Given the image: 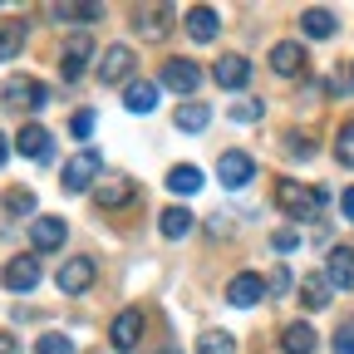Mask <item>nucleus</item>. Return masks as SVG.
I'll return each instance as SVG.
<instances>
[{
	"mask_svg": "<svg viewBox=\"0 0 354 354\" xmlns=\"http://www.w3.org/2000/svg\"><path fill=\"white\" fill-rule=\"evenodd\" d=\"M325 202H330L325 187H300L295 177H281V183H276V207H281L286 216H315Z\"/></svg>",
	"mask_w": 354,
	"mask_h": 354,
	"instance_id": "f257e3e1",
	"label": "nucleus"
},
{
	"mask_svg": "<svg viewBox=\"0 0 354 354\" xmlns=\"http://www.w3.org/2000/svg\"><path fill=\"white\" fill-rule=\"evenodd\" d=\"M6 104L39 113L44 104H50V88H44L39 79H30V74H10V79H6Z\"/></svg>",
	"mask_w": 354,
	"mask_h": 354,
	"instance_id": "f03ea898",
	"label": "nucleus"
},
{
	"mask_svg": "<svg viewBox=\"0 0 354 354\" xmlns=\"http://www.w3.org/2000/svg\"><path fill=\"white\" fill-rule=\"evenodd\" d=\"M104 172V158L94 153V148H84V153H74L69 162H64V192H88V183Z\"/></svg>",
	"mask_w": 354,
	"mask_h": 354,
	"instance_id": "7ed1b4c3",
	"label": "nucleus"
},
{
	"mask_svg": "<svg viewBox=\"0 0 354 354\" xmlns=\"http://www.w3.org/2000/svg\"><path fill=\"white\" fill-rule=\"evenodd\" d=\"M94 276H99V266L88 261V256H69V261L59 266V276H55V286H59L64 295H84L88 286H94Z\"/></svg>",
	"mask_w": 354,
	"mask_h": 354,
	"instance_id": "20e7f679",
	"label": "nucleus"
},
{
	"mask_svg": "<svg viewBox=\"0 0 354 354\" xmlns=\"http://www.w3.org/2000/svg\"><path fill=\"white\" fill-rule=\"evenodd\" d=\"M162 84L172 88V94H187V99H192L197 84H202V69H197L192 59H167V64H162Z\"/></svg>",
	"mask_w": 354,
	"mask_h": 354,
	"instance_id": "39448f33",
	"label": "nucleus"
},
{
	"mask_svg": "<svg viewBox=\"0 0 354 354\" xmlns=\"http://www.w3.org/2000/svg\"><path fill=\"white\" fill-rule=\"evenodd\" d=\"M133 30L143 39H162L172 30V6H138L133 10Z\"/></svg>",
	"mask_w": 354,
	"mask_h": 354,
	"instance_id": "423d86ee",
	"label": "nucleus"
},
{
	"mask_svg": "<svg viewBox=\"0 0 354 354\" xmlns=\"http://www.w3.org/2000/svg\"><path fill=\"white\" fill-rule=\"evenodd\" d=\"M0 281H6L15 295L35 290V286H39V261H35V256H15V261L6 266V271H0Z\"/></svg>",
	"mask_w": 354,
	"mask_h": 354,
	"instance_id": "0eeeda50",
	"label": "nucleus"
},
{
	"mask_svg": "<svg viewBox=\"0 0 354 354\" xmlns=\"http://www.w3.org/2000/svg\"><path fill=\"white\" fill-rule=\"evenodd\" d=\"M128 74H133V50L128 44H109L104 59H99V79L104 84H123Z\"/></svg>",
	"mask_w": 354,
	"mask_h": 354,
	"instance_id": "6e6552de",
	"label": "nucleus"
},
{
	"mask_svg": "<svg viewBox=\"0 0 354 354\" xmlns=\"http://www.w3.org/2000/svg\"><path fill=\"white\" fill-rule=\"evenodd\" d=\"M216 172H221V183H227V187H246L251 177H256V162L246 153H221L216 158Z\"/></svg>",
	"mask_w": 354,
	"mask_h": 354,
	"instance_id": "1a4fd4ad",
	"label": "nucleus"
},
{
	"mask_svg": "<svg viewBox=\"0 0 354 354\" xmlns=\"http://www.w3.org/2000/svg\"><path fill=\"white\" fill-rule=\"evenodd\" d=\"M266 290H271V286H266V281H261L256 271H241V276H236V281L227 286V300H232L236 310H246V305H256V300H261Z\"/></svg>",
	"mask_w": 354,
	"mask_h": 354,
	"instance_id": "9d476101",
	"label": "nucleus"
},
{
	"mask_svg": "<svg viewBox=\"0 0 354 354\" xmlns=\"http://www.w3.org/2000/svg\"><path fill=\"white\" fill-rule=\"evenodd\" d=\"M30 246H35V251H59V246H64V221H59V216H35Z\"/></svg>",
	"mask_w": 354,
	"mask_h": 354,
	"instance_id": "9b49d317",
	"label": "nucleus"
},
{
	"mask_svg": "<svg viewBox=\"0 0 354 354\" xmlns=\"http://www.w3.org/2000/svg\"><path fill=\"white\" fill-rule=\"evenodd\" d=\"M109 335H113V344H118V349H133V344L143 339V310H118Z\"/></svg>",
	"mask_w": 354,
	"mask_h": 354,
	"instance_id": "f8f14e48",
	"label": "nucleus"
},
{
	"mask_svg": "<svg viewBox=\"0 0 354 354\" xmlns=\"http://www.w3.org/2000/svg\"><path fill=\"white\" fill-rule=\"evenodd\" d=\"M88 55H94V39H88V35H74V39L64 44V59H59L64 79H79V74L88 69Z\"/></svg>",
	"mask_w": 354,
	"mask_h": 354,
	"instance_id": "ddd939ff",
	"label": "nucleus"
},
{
	"mask_svg": "<svg viewBox=\"0 0 354 354\" xmlns=\"http://www.w3.org/2000/svg\"><path fill=\"white\" fill-rule=\"evenodd\" d=\"M212 79H216L221 88H241V84L251 79V59H241V55H221L216 69H212Z\"/></svg>",
	"mask_w": 354,
	"mask_h": 354,
	"instance_id": "4468645a",
	"label": "nucleus"
},
{
	"mask_svg": "<svg viewBox=\"0 0 354 354\" xmlns=\"http://www.w3.org/2000/svg\"><path fill=\"white\" fill-rule=\"evenodd\" d=\"M325 276H330V286H339V290H354V246H335V251H330V266H325Z\"/></svg>",
	"mask_w": 354,
	"mask_h": 354,
	"instance_id": "2eb2a0df",
	"label": "nucleus"
},
{
	"mask_svg": "<svg viewBox=\"0 0 354 354\" xmlns=\"http://www.w3.org/2000/svg\"><path fill=\"white\" fill-rule=\"evenodd\" d=\"M123 109H128V113H153V109H158V84H153V79H133L128 94H123Z\"/></svg>",
	"mask_w": 354,
	"mask_h": 354,
	"instance_id": "dca6fc26",
	"label": "nucleus"
},
{
	"mask_svg": "<svg viewBox=\"0 0 354 354\" xmlns=\"http://www.w3.org/2000/svg\"><path fill=\"white\" fill-rule=\"evenodd\" d=\"M15 148H20L25 158H35V162H44V158H50V133H44L39 123H25V128L15 133Z\"/></svg>",
	"mask_w": 354,
	"mask_h": 354,
	"instance_id": "f3484780",
	"label": "nucleus"
},
{
	"mask_svg": "<svg viewBox=\"0 0 354 354\" xmlns=\"http://www.w3.org/2000/svg\"><path fill=\"white\" fill-rule=\"evenodd\" d=\"M271 69L286 74V79H290V74H305V50H300L295 39H281L276 50H271Z\"/></svg>",
	"mask_w": 354,
	"mask_h": 354,
	"instance_id": "a211bd4d",
	"label": "nucleus"
},
{
	"mask_svg": "<svg viewBox=\"0 0 354 354\" xmlns=\"http://www.w3.org/2000/svg\"><path fill=\"white\" fill-rule=\"evenodd\" d=\"M94 202H99L104 212H113V207L133 202V183H128V177H104V183L94 187Z\"/></svg>",
	"mask_w": 354,
	"mask_h": 354,
	"instance_id": "6ab92c4d",
	"label": "nucleus"
},
{
	"mask_svg": "<svg viewBox=\"0 0 354 354\" xmlns=\"http://www.w3.org/2000/svg\"><path fill=\"white\" fill-rule=\"evenodd\" d=\"M216 30H221V20H216V10H212V6H192V10H187V35H192L197 44L216 39Z\"/></svg>",
	"mask_w": 354,
	"mask_h": 354,
	"instance_id": "aec40b11",
	"label": "nucleus"
},
{
	"mask_svg": "<svg viewBox=\"0 0 354 354\" xmlns=\"http://www.w3.org/2000/svg\"><path fill=\"white\" fill-rule=\"evenodd\" d=\"M281 349H286V354H315V330L300 325V320L286 325V330H281Z\"/></svg>",
	"mask_w": 354,
	"mask_h": 354,
	"instance_id": "412c9836",
	"label": "nucleus"
},
{
	"mask_svg": "<svg viewBox=\"0 0 354 354\" xmlns=\"http://www.w3.org/2000/svg\"><path fill=\"white\" fill-rule=\"evenodd\" d=\"M158 232H162L167 241H183V236L192 232V212H187V207H167L162 221H158Z\"/></svg>",
	"mask_w": 354,
	"mask_h": 354,
	"instance_id": "4be33fe9",
	"label": "nucleus"
},
{
	"mask_svg": "<svg viewBox=\"0 0 354 354\" xmlns=\"http://www.w3.org/2000/svg\"><path fill=\"white\" fill-rule=\"evenodd\" d=\"M330 276H305L300 281V300H305V310H325L330 305Z\"/></svg>",
	"mask_w": 354,
	"mask_h": 354,
	"instance_id": "5701e85b",
	"label": "nucleus"
},
{
	"mask_svg": "<svg viewBox=\"0 0 354 354\" xmlns=\"http://www.w3.org/2000/svg\"><path fill=\"white\" fill-rule=\"evenodd\" d=\"M25 50V20H0V59H20Z\"/></svg>",
	"mask_w": 354,
	"mask_h": 354,
	"instance_id": "b1692460",
	"label": "nucleus"
},
{
	"mask_svg": "<svg viewBox=\"0 0 354 354\" xmlns=\"http://www.w3.org/2000/svg\"><path fill=\"white\" fill-rule=\"evenodd\" d=\"M167 187H172L177 197H192V192L202 187V172H197L192 162H183V167H172V172H167Z\"/></svg>",
	"mask_w": 354,
	"mask_h": 354,
	"instance_id": "393cba45",
	"label": "nucleus"
},
{
	"mask_svg": "<svg viewBox=\"0 0 354 354\" xmlns=\"http://www.w3.org/2000/svg\"><path fill=\"white\" fill-rule=\"evenodd\" d=\"M300 25H305V35H315V39H330V35H335V15L320 10V6H315V10H305Z\"/></svg>",
	"mask_w": 354,
	"mask_h": 354,
	"instance_id": "a878e982",
	"label": "nucleus"
},
{
	"mask_svg": "<svg viewBox=\"0 0 354 354\" xmlns=\"http://www.w3.org/2000/svg\"><path fill=\"white\" fill-rule=\"evenodd\" d=\"M207 123H212V109H207V104H183V109H177V128L202 133Z\"/></svg>",
	"mask_w": 354,
	"mask_h": 354,
	"instance_id": "bb28decb",
	"label": "nucleus"
},
{
	"mask_svg": "<svg viewBox=\"0 0 354 354\" xmlns=\"http://www.w3.org/2000/svg\"><path fill=\"white\" fill-rule=\"evenodd\" d=\"M197 354H236V339L221 335V330H207V335L197 339Z\"/></svg>",
	"mask_w": 354,
	"mask_h": 354,
	"instance_id": "cd10ccee",
	"label": "nucleus"
},
{
	"mask_svg": "<svg viewBox=\"0 0 354 354\" xmlns=\"http://www.w3.org/2000/svg\"><path fill=\"white\" fill-rule=\"evenodd\" d=\"M99 15H104L99 6H55V20H59V25H64V20H69V25H88V20H99Z\"/></svg>",
	"mask_w": 354,
	"mask_h": 354,
	"instance_id": "c85d7f7f",
	"label": "nucleus"
},
{
	"mask_svg": "<svg viewBox=\"0 0 354 354\" xmlns=\"http://www.w3.org/2000/svg\"><path fill=\"white\" fill-rule=\"evenodd\" d=\"M335 158H339L344 167H354V123H344V128H339V138H335Z\"/></svg>",
	"mask_w": 354,
	"mask_h": 354,
	"instance_id": "c756f323",
	"label": "nucleus"
},
{
	"mask_svg": "<svg viewBox=\"0 0 354 354\" xmlns=\"http://www.w3.org/2000/svg\"><path fill=\"white\" fill-rule=\"evenodd\" d=\"M35 354H74V344H69L64 335H39V344H35Z\"/></svg>",
	"mask_w": 354,
	"mask_h": 354,
	"instance_id": "7c9ffc66",
	"label": "nucleus"
},
{
	"mask_svg": "<svg viewBox=\"0 0 354 354\" xmlns=\"http://www.w3.org/2000/svg\"><path fill=\"white\" fill-rule=\"evenodd\" d=\"M6 207H10V212H35V192H30V187H10V192H6Z\"/></svg>",
	"mask_w": 354,
	"mask_h": 354,
	"instance_id": "2f4dec72",
	"label": "nucleus"
},
{
	"mask_svg": "<svg viewBox=\"0 0 354 354\" xmlns=\"http://www.w3.org/2000/svg\"><path fill=\"white\" fill-rule=\"evenodd\" d=\"M232 118H241V123L261 118V99H246V104H236V109H232Z\"/></svg>",
	"mask_w": 354,
	"mask_h": 354,
	"instance_id": "473e14b6",
	"label": "nucleus"
},
{
	"mask_svg": "<svg viewBox=\"0 0 354 354\" xmlns=\"http://www.w3.org/2000/svg\"><path fill=\"white\" fill-rule=\"evenodd\" d=\"M266 286H271L276 295H286V290H290V271H286V266H276V271H271V281H266Z\"/></svg>",
	"mask_w": 354,
	"mask_h": 354,
	"instance_id": "72a5a7b5",
	"label": "nucleus"
},
{
	"mask_svg": "<svg viewBox=\"0 0 354 354\" xmlns=\"http://www.w3.org/2000/svg\"><path fill=\"white\" fill-rule=\"evenodd\" d=\"M88 133H94V113H74V138H88Z\"/></svg>",
	"mask_w": 354,
	"mask_h": 354,
	"instance_id": "f704fd0d",
	"label": "nucleus"
},
{
	"mask_svg": "<svg viewBox=\"0 0 354 354\" xmlns=\"http://www.w3.org/2000/svg\"><path fill=\"white\" fill-rule=\"evenodd\" d=\"M271 246H276V251H295V246H300V232H276Z\"/></svg>",
	"mask_w": 354,
	"mask_h": 354,
	"instance_id": "c9c22d12",
	"label": "nucleus"
},
{
	"mask_svg": "<svg viewBox=\"0 0 354 354\" xmlns=\"http://www.w3.org/2000/svg\"><path fill=\"white\" fill-rule=\"evenodd\" d=\"M335 354H354V325H344V330L335 335Z\"/></svg>",
	"mask_w": 354,
	"mask_h": 354,
	"instance_id": "e433bc0d",
	"label": "nucleus"
},
{
	"mask_svg": "<svg viewBox=\"0 0 354 354\" xmlns=\"http://www.w3.org/2000/svg\"><path fill=\"white\" fill-rule=\"evenodd\" d=\"M339 207H344V216L354 221V187H344V197H339Z\"/></svg>",
	"mask_w": 354,
	"mask_h": 354,
	"instance_id": "4c0bfd02",
	"label": "nucleus"
},
{
	"mask_svg": "<svg viewBox=\"0 0 354 354\" xmlns=\"http://www.w3.org/2000/svg\"><path fill=\"white\" fill-rule=\"evenodd\" d=\"M0 354H20V344H15V335H0Z\"/></svg>",
	"mask_w": 354,
	"mask_h": 354,
	"instance_id": "58836bf2",
	"label": "nucleus"
},
{
	"mask_svg": "<svg viewBox=\"0 0 354 354\" xmlns=\"http://www.w3.org/2000/svg\"><path fill=\"white\" fill-rule=\"evenodd\" d=\"M6 158H10V143H6V133H0V167H6Z\"/></svg>",
	"mask_w": 354,
	"mask_h": 354,
	"instance_id": "ea45409f",
	"label": "nucleus"
},
{
	"mask_svg": "<svg viewBox=\"0 0 354 354\" xmlns=\"http://www.w3.org/2000/svg\"><path fill=\"white\" fill-rule=\"evenodd\" d=\"M162 354H183V349H177V344H167V349H162Z\"/></svg>",
	"mask_w": 354,
	"mask_h": 354,
	"instance_id": "a19ab883",
	"label": "nucleus"
}]
</instances>
